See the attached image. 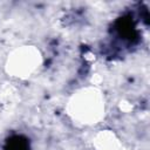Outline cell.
<instances>
[{
	"label": "cell",
	"mask_w": 150,
	"mask_h": 150,
	"mask_svg": "<svg viewBox=\"0 0 150 150\" xmlns=\"http://www.w3.org/2000/svg\"><path fill=\"white\" fill-rule=\"evenodd\" d=\"M26 149H27L26 144L22 143V142L19 141V139L12 142V143H11V148H9V150H26Z\"/></svg>",
	"instance_id": "6da1fadb"
}]
</instances>
